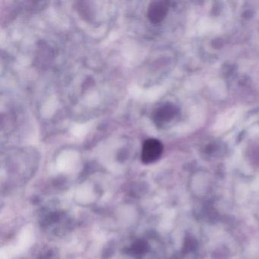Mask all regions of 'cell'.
Wrapping results in <instances>:
<instances>
[{"label":"cell","mask_w":259,"mask_h":259,"mask_svg":"<svg viewBox=\"0 0 259 259\" xmlns=\"http://www.w3.org/2000/svg\"><path fill=\"white\" fill-rule=\"evenodd\" d=\"M163 145L160 141L155 139H147L142 145L141 159L144 163H154L161 155Z\"/></svg>","instance_id":"cell-1"},{"label":"cell","mask_w":259,"mask_h":259,"mask_svg":"<svg viewBox=\"0 0 259 259\" xmlns=\"http://www.w3.org/2000/svg\"><path fill=\"white\" fill-rule=\"evenodd\" d=\"M166 6L165 3L154 2L150 4L148 10V19L153 23L160 22L166 13Z\"/></svg>","instance_id":"cell-2"},{"label":"cell","mask_w":259,"mask_h":259,"mask_svg":"<svg viewBox=\"0 0 259 259\" xmlns=\"http://www.w3.org/2000/svg\"><path fill=\"white\" fill-rule=\"evenodd\" d=\"M172 115V109L169 107H162L154 112V120L156 122H163L169 119Z\"/></svg>","instance_id":"cell-3"}]
</instances>
